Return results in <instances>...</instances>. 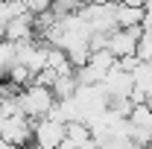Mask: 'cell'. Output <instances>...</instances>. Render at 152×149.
<instances>
[{"instance_id":"1","label":"cell","mask_w":152,"mask_h":149,"mask_svg":"<svg viewBox=\"0 0 152 149\" xmlns=\"http://www.w3.org/2000/svg\"><path fill=\"white\" fill-rule=\"evenodd\" d=\"M15 99H18V108L23 117H29V120H41V117H47L50 108H53V102H56V96L50 88H44V85H26V88H20L15 91Z\"/></svg>"},{"instance_id":"2","label":"cell","mask_w":152,"mask_h":149,"mask_svg":"<svg viewBox=\"0 0 152 149\" xmlns=\"http://www.w3.org/2000/svg\"><path fill=\"white\" fill-rule=\"evenodd\" d=\"M0 137L9 143V146H29L32 143V120L23 117V114H9V117H0Z\"/></svg>"},{"instance_id":"3","label":"cell","mask_w":152,"mask_h":149,"mask_svg":"<svg viewBox=\"0 0 152 149\" xmlns=\"http://www.w3.org/2000/svg\"><path fill=\"white\" fill-rule=\"evenodd\" d=\"M64 123H58L53 117H41V120H32V143L41 149H58L61 140H64Z\"/></svg>"},{"instance_id":"4","label":"cell","mask_w":152,"mask_h":149,"mask_svg":"<svg viewBox=\"0 0 152 149\" xmlns=\"http://www.w3.org/2000/svg\"><path fill=\"white\" fill-rule=\"evenodd\" d=\"M35 38V15L32 12H18L15 18L6 20V29H3V41L9 44H23V41H32Z\"/></svg>"},{"instance_id":"5","label":"cell","mask_w":152,"mask_h":149,"mask_svg":"<svg viewBox=\"0 0 152 149\" xmlns=\"http://www.w3.org/2000/svg\"><path fill=\"white\" fill-rule=\"evenodd\" d=\"M137 38H140V26H129V29H114V32H108V41H105V50H108V53H111L114 58H123V56H134Z\"/></svg>"},{"instance_id":"6","label":"cell","mask_w":152,"mask_h":149,"mask_svg":"<svg viewBox=\"0 0 152 149\" xmlns=\"http://www.w3.org/2000/svg\"><path fill=\"white\" fill-rule=\"evenodd\" d=\"M114 23L117 29H129L143 23V6H129V3H114Z\"/></svg>"},{"instance_id":"7","label":"cell","mask_w":152,"mask_h":149,"mask_svg":"<svg viewBox=\"0 0 152 149\" xmlns=\"http://www.w3.org/2000/svg\"><path fill=\"white\" fill-rule=\"evenodd\" d=\"M114 64H117V58H114L108 50H94V53L88 56V67L96 73V79H102V76L108 73ZM96 85H99V82H96Z\"/></svg>"},{"instance_id":"8","label":"cell","mask_w":152,"mask_h":149,"mask_svg":"<svg viewBox=\"0 0 152 149\" xmlns=\"http://www.w3.org/2000/svg\"><path fill=\"white\" fill-rule=\"evenodd\" d=\"M76 88H79V82H76V73H61L56 76V82H53V96L56 99H67V96H73Z\"/></svg>"},{"instance_id":"9","label":"cell","mask_w":152,"mask_h":149,"mask_svg":"<svg viewBox=\"0 0 152 149\" xmlns=\"http://www.w3.org/2000/svg\"><path fill=\"white\" fill-rule=\"evenodd\" d=\"M134 56L140 58V61H149V58H152V29H140L137 47H134Z\"/></svg>"},{"instance_id":"10","label":"cell","mask_w":152,"mask_h":149,"mask_svg":"<svg viewBox=\"0 0 152 149\" xmlns=\"http://www.w3.org/2000/svg\"><path fill=\"white\" fill-rule=\"evenodd\" d=\"M0 149H15V146H9V143H6V140L0 137Z\"/></svg>"},{"instance_id":"11","label":"cell","mask_w":152,"mask_h":149,"mask_svg":"<svg viewBox=\"0 0 152 149\" xmlns=\"http://www.w3.org/2000/svg\"><path fill=\"white\" fill-rule=\"evenodd\" d=\"M146 64H149V67H152V58H149V61H146Z\"/></svg>"},{"instance_id":"12","label":"cell","mask_w":152,"mask_h":149,"mask_svg":"<svg viewBox=\"0 0 152 149\" xmlns=\"http://www.w3.org/2000/svg\"><path fill=\"white\" fill-rule=\"evenodd\" d=\"M149 146H152V143H149Z\"/></svg>"}]
</instances>
